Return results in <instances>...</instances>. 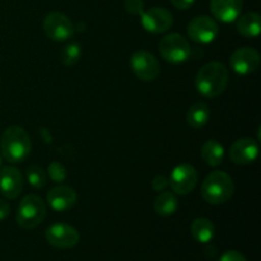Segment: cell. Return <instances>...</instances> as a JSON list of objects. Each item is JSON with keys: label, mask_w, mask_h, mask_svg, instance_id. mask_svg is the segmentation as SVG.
I'll use <instances>...</instances> for the list:
<instances>
[{"label": "cell", "mask_w": 261, "mask_h": 261, "mask_svg": "<svg viewBox=\"0 0 261 261\" xmlns=\"http://www.w3.org/2000/svg\"><path fill=\"white\" fill-rule=\"evenodd\" d=\"M218 261H247L246 257L239 251H233V250H229V251H226L221 257H219Z\"/></svg>", "instance_id": "cell-27"}, {"label": "cell", "mask_w": 261, "mask_h": 261, "mask_svg": "<svg viewBox=\"0 0 261 261\" xmlns=\"http://www.w3.org/2000/svg\"><path fill=\"white\" fill-rule=\"evenodd\" d=\"M201 196L213 205L224 204L234 193V184L231 176L223 171H213L201 184Z\"/></svg>", "instance_id": "cell-3"}, {"label": "cell", "mask_w": 261, "mask_h": 261, "mask_svg": "<svg viewBox=\"0 0 261 261\" xmlns=\"http://www.w3.org/2000/svg\"><path fill=\"white\" fill-rule=\"evenodd\" d=\"M172 5L177 9L181 10H186L189 9L190 7H193V4L195 3V0H171Z\"/></svg>", "instance_id": "cell-28"}, {"label": "cell", "mask_w": 261, "mask_h": 261, "mask_svg": "<svg viewBox=\"0 0 261 261\" xmlns=\"http://www.w3.org/2000/svg\"><path fill=\"white\" fill-rule=\"evenodd\" d=\"M82 55V48L81 45L76 42H71L66 45L65 47L61 50L60 59L61 63L66 66H74L79 61Z\"/></svg>", "instance_id": "cell-22"}, {"label": "cell", "mask_w": 261, "mask_h": 261, "mask_svg": "<svg viewBox=\"0 0 261 261\" xmlns=\"http://www.w3.org/2000/svg\"><path fill=\"white\" fill-rule=\"evenodd\" d=\"M130 66L137 78L144 82H152L161 74V65L153 54L145 50L135 51L130 58Z\"/></svg>", "instance_id": "cell-7"}, {"label": "cell", "mask_w": 261, "mask_h": 261, "mask_svg": "<svg viewBox=\"0 0 261 261\" xmlns=\"http://www.w3.org/2000/svg\"><path fill=\"white\" fill-rule=\"evenodd\" d=\"M198 184V172L195 167L189 163H181L176 166L168 178V185L172 191L178 195H188L195 189Z\"/></svg>", "instance_id": "cell-8"}, {"label": "cell", "mask_w": 261, "mask_h": 261, "mask_svg": "<svg viewBox=\"0 0 261 261\" xmlns=\"http://www.w3.org/2000/svg\"><path fill=\"white\" fill-rule=\"evenodd\" d=\"M178 209V200L171 191H161L154 200V211L158 216L170 217Z\"/></svg>", "instance_id": "cell-21"}, {"label": "cell", "mask_w": 261, "mask_h": 261, "mask_svg": "<svg viewBox=\"0 0 261 261\" xmlns=\"http://www.w3.org/2000/svg\"><path fill=\"white\" fill-rule=\"evenodd\" d=\"M242 7V0H211L212 14L223 23L234 22L241 14Z\"/></svg>", "instance_id": "cell-16"}, {"label": "cell", "mask_w": 261, "mask_h": 261, "mask_svg": "<svg viewBox=\"0 0 261 261\" xmlns=\"http://www.w3.org/2000/svg\"><path fill=\"white\" fill-rule=\"evenodd\" d=\"M219 27L213 18L208 15H199L193 18L188 24V36L194 42L206 45L218 37Z\"/></svg>", "instance_id": "cell-9"}, {"label": "cell", "mask_w": 261, "mask_h": 261, "mask_svg": "<svg viewBox=\"0 0 261 261\" xmlns=\"http://www.w3.org/2000/svg\"><path fill=\"white\" fill-rule=\"evenodd\" d=\"M2 162H3V161H2V157H0V166H2Z\"/></svg>", "instance_id": "cell-30"}, {"label": "cell", "mask_w": 261, "mask_h": 261, "mask_svg": "<svg viewBox=\"0 0 261 261\" xmlns=\"http://www.w3.org/2000/svg\"><path fill=\"white\" fill-rule=\"evenodd\" d=\"M43 31L53 41L63 42L73 37L75 28L68 15L60 12H51L43 19Z\"/></svg>", "instance_id": "cell-6"}, {"label": "cell", "mask_w": 261, "mask_h": 261, "mask_svg": "<svg viewBox=\"0 0 261 261\" xmlns=\"http://www.w3.org/2000/svg\"><path fill=\"white\" fill-rule=\"evenodd\" d=\"M195 86L199 93L206 98L221 96L228 86V69L219 61L205 64L196 74Z\"/></svg>", "instance_id": "cell-1"}, {"label": "cell", "mask_w": 261, "mask_h": 261, "mask_svg": "<svg viewBox=\"0 0 261 261\" xmlns=\"http://www.w3.org/2000/svg\"><path fill=\"white\" fill-rule=\"evenodd\" d=\"M168 186V178L163 175H158L153 178L152 181V188L153 190L157 191V193H161V191L165 190Z\"/></svg>", "instance_id": "cell-26"}, {"label": "cell", "mask_w": 261, "mask_h": 261, "mask_svg": "<svg viewBox=\"0 0 261 261\" xmlns=\"http://www.w3.org/2000/svg\"><path fill=\"white\" fill-rule=\"evenodd\" d=\"M260 14L250 12L237 18V32L244 37H257L260 33Z\"/></svg>", "instance_id": "cell-17"}, {"label": "cell", "mask_w": 261, "mask_h": 261, "mask_svg": "<svg viewBox=\"0 0 261 261\" xmlns=\"http://www.w3.org/2000/svg\"><path fill=\"white\" fill-rule=\"evenodd\" d=\"M32 143L28 133L20 126H9L2 135L0 150L4 160L10 163H20L30 155Z\"/></svg>", "instance_id": "cell-2"}, {"label": "cell", "mask_w": 261, "mask_h": 261, "mask_svg": "<svg viewBox=\"0 0 261 261\" xmlns=\"http://www.w3.org/2000/svg\"><path fill=\"white\" fill-rule=\"evenodd\" d=\"M27 180L35 189H42L46 185V172L38 165L27 168Z\"/></svg>", "instance_id": "cell-23"}, {"label": "cell", "mask_w": 261, "mask_h": 261, "mask_svg": "<svg viewBox=\"0 0 261 261\" xmlns=\"http://www.w3.org/2000/svg\"><path fill=\"white\" fill-rule=\"evenodd\" d=\"M47 172L54 182H63V181H65L66 176H68L65 167L60 162H51L47 168Z\"/></svg>", "instance_id": "cell-24"}, {"label": "cell", "mask_w": 261, "mask_h": 261, "mask_svg": "<svg viewBox=\"0 0 261 261\" xmlns=\"http://www.w3.org/2000/svg\"><path fill=\"white\" fill-rule=\"evenodd\" d=\"M140 22L145 31L150 33L167 32L173 24L172 13L166 8L154 7L140 14Z\"/></svg>", "instance_id": "cell-11"}, {"label": "cell", "mask_w": 261, "mask_h": 261, "mask_svg": "<svg viewBox=\"0 0 261 261\" xmlns=\"http://www.w3.org/2000/svg\"><path fill=\"white\" fill-rule=\"evenodd\" d=\"M190 231L194 239L198 242H200V244L211 242L213 240L214 233H216L213 222L208 218H204V217L194 219V222L191 223Z\"/></svg>", "instance_id": "cell-19"}, {"label": "cell", "mask_w": 261, "mask_h": 261, "mask_svg": "<svg viewBox=\"0 0 261 261\" xmlns=\"http://www.w3.org/2000/svg\"><path fill=\"white\" fill-rule=\"evenodd\" d=\"M200 154L206 165L212 166V167H217V166L223 162L224 148L216 139H209L201 147Z\"/></svg>", "instance_id": "cell-20"}, {"label": "cell", "mask_w": 261, "mask_h": 261, "mask_svg": "<svg viewBox=\"0 0 261 261\" xmlns=\"http://www.w3.org/2000/svg\"><path fill=\"white\" fill-rule=\"evenodd\" d=\"M46 204L35 194L24 196L18 205L17 222L23 229H33L40 226L46 217Z\"/></svg>", "instance_id": "cell-4"}, {"label": "cell", "mask_w": 261, "mask_h": 261, "mask_svg": "<svg viewBox=\"0 0 261 261\" xmlns=\"http://www.w3.org/2000/svg\"><path fill=\"white\" fill-rule=\"evenodd\" d=\"M78 200L75 190L70 186L59 185L47 194V204L56 212H65L73 208Z\"/></svg>", "instance_id": "cell-15"}, {"label": "cell", "mask_w": 261, "mask_h": 261, "mask_svg": "<svg viewBox=\"0 0 261 261\" xmlns=\"http://www.w3.org/2000/svg\"><path fill=\"white\" fill-rule=\"evenodd\" d=\"M124 8L130 14L140 15L144 12V2L143 0H124Z\"/></svg>", "instance_id": "cell-25"}, {"label": "cell", "mask_w": 261, "mask_h": 261, "mask_svg": "<svg viewBox=\"0 0 261 261\" xmlns=\"http://www.w3.org/2000/svg\"><path fill=\"white\" fill-rule=\"evenodd\" d=\"M9 213H10L9 204H8L5 200H3V199H0V221L7 218V217L9 216Z\"/></svg>", "instance_id": "cell-29"}, {"label": "cell", "mask_w": 261, "mask_h": 261, "mask_svg": "<svg viewBox=\"0 0 261 261\" xmlns=\"http://www.w3.org/2000/svg\"><path fill=\"white\" fill-rule=\"evenodd\" d=\"M229 65L234 73L240 75H249L259 69L260 55L255 48H237L229 58Z\"/></svg>", "instance_id": "cell-12"}, {"label": "cell", "mask_w": 261, "mask_h": 261, "mask_svg": "<svg viewBox=\"0 0 261 261\" xmlns=\"http://www.w3.org/2000/svg\"><path fill=\"white\" fill-rule=\"evenodd\" d=\"M161 56L171 64L185 63L191 54L189 41L180 33H168L158 43Z\"/></svg>", "instance_id": "cell-5"}, {"label": "cell", "mask_w": 261, "mask_h": 261, "mask_svg": "<svg viewBox=\"0 0 261 261\" xmlns=\"http://www.w3.org/2000/svg\"><path fill=\"white\" fill-rule=\"evenodd\" d=\"M23 176L18 168L7 166L0 170V193L9 200L17 199L23 190Z\"/></svg>", "instance_id": "cell-14"}, {"label": "cell", "mask_w": 261, "mask_h": 261, "mask_svg": "<svg viewBox=\"0 0 261 261\" xmlns=\"http://www.w3.org/2000/svg\"><path fill=\"white\" fill-rule=\"evenodd\" d=\"M259 155V144L251 138H240L229 148V158L236 165H250Z\"/></svg>", "instance_id": "cell-13"}, {"label": "cell", "mask_w": 261, "mask_h": 261, "mask_svg": "<svg viewBox=\"0 0 261 261\" xmlns=\"http://www.w3.org/2000/svg\"><path fill=\"white\" fill-rule=\"evenodd\" d=\"M45 237L51 246L56 249H71L81 240V234L73 226L66 223L51 224L45 232Z\"/></svg>", "instance_id": "cell-10"}, {"label": "cell", "mask_w": 261, "mask_h": 261, "mask_svg": "<svg viewBox=\"0 0 261 261\" xmlns=\"http://www.w3.org/2000/svg\"><path fill=\"white\" fill-rule=\"evenodd\" d=\"M211 117V109L205 102H196L189 109L186 121L193 129H201L205 126Z\"/></svg>", "instance_id": "cell-18"}]
</instances>
